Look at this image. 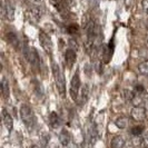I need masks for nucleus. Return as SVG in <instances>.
<instances>
[{
	"mask_svg": "<svg viewBox=\"0 0 148 148\" xmlns=\"http://www.w3.org/2000/svg\"><path fill=\"white\" fill-rule=\"evenodd\" d=\"M52 75H53V79H55V84L57 90L59 92L61 98L66 97V82H65V76L64 73L61 71L60 67L58 64L52 62Z\"/></svg>",
	"mask_w": 148,
	"mask_h": 148,
	"instance_id": "obj_1",
	"label": "nucleus"
},
{
	"mask_svg": "<svg viewBox=\"0 0 148 148\" xmlns=\"http://www.w3.org/2000/svg\"><path fill=\"white\" fill-rule=\"evenodd\" d=\"M19 114H20V118L23 121V124L26 125V127H28V128L35 127L36 123H37V118H36V115L29 105H22L20 107Z\"/></svg>",
	"mask_w": 148,
	"mask_h": 148,
	"instance_id": "obj_2",
	"label": "nucleus"
},
{
	"mask_svg": "<svg viewBox=\"0 0 148 148\" xmlns=\"http://www.w3.org/2000/svg\"><path fill=\"white\" fill-rule=\"evenodd\" d=\"M80 86H82V82H80V75H79V69H77L76 73L74 74V76H73V78H71L70 87H69L70 97L73 98V100H75V101H77V99H78V97H79Z\"/></svg>",
	"mask_w": 148,
	"mask_h": 148,
	"instance_id": "obj_3",
	"label": "nucleus"
},
{
	"mask_svg": "<svg viewBox=\"0 0 148 148\" xmlns=\"http://www.w3.org/2000/svg\"><path fill=\"white\" fill-rule=\"evenodd\" d=\"M25 55H26V58L28 60L32 69L34 70H39V67H40V57H39V53H38L37 49L34 48V47H30L25 49Z\"/></svg>",
	"mask_w": 148,
	"mask_h": 148,
	"instance_id": "obj_4",
	"label": "nucleus"
},
{
	"mask_svg": "<svg viewBox=\"0 0 148 148\" xmlns=\"http://www.w3.org/2000/svg\"><path fill=\"white\" fill-rule=\"evenodd\" d=\"M42 10L40 7H37L35 5H31L27 10H26V18L32 23H37L41 19Z\"/></svg>",
	"mask_w": 148,
	"mask_h": 148,
	"instance_id": "obj_5",
	"label": "nucleus"
},
{
	"mask_svg": "<svg viewBox=\"0 0 148 148\" xmlns=\"http://www.w3.org/2000/svg\"><path fill=\"white\" fill-rule=\"evenodd\" d=\"M39 42L41 45V47H42V49H44L45 51L47 52V53H51L52 51V41L50 37L44 32V31H40V34H39Z\"/></svg>",
	"mask_w": 148,
	"mask_h": 148,
	"instance_id": "obj_6",
	"label": "nucleus"
},
{
	"mask_svg": "<svg viewBox=\"0 0 148 148\" xmlns=\"http://www.w3.org/2000/svg\"><path fill=\"white\" fill-rule=\"evenodd\" d=\"M2 15L8 21H14L15 19V6L11 1H6L2 6Z\"/></svg>",
	"mask_w": 148,
	"mask_h": 148,
	"instance_id": "obj_7",
	"label": "nucleus"
},
{
	"mask_svg": "<svg viewBox=\"0 0 148 148\" xmlns=\"http://www.w3.org/2000/svg\"><path fill=\"white\" fill-rule=\"evenodd\" d=\"M130 117L135 121H143L146 118V109L143 106H136L130 110Z\"/></svg>",
	"mask_w": 148,
	"mask_h": 148,
	"instance_id": "obj_8",
	"label": "nucleus"
},
{
	"mask_svg": "<svg viewBox=\"0 0 148 148\" xmlns=\"http://www.w3.org/2000/svg\"><path fill=\"white\" fill-rule=\"evenodd\" d=\"M77 60V53H76V50L74 48L69 47L68 49H66L65 51V62H66V66L71 69L74 67L75 62Z\"/></svg>",
	"mask_w": 148,
	"mask_h": 148,
	"instance_id": "obj_9",
	"label": "nucleus"
},
{
	"mask_svg": "<svg viewBox=\"0 0 148 148\" xmlns=\"http://www.w3.org/2000/svg\"><path fill=\"white\" fill-rule=\"evenodd\" d=\"M2 121L8 130L11 132L14 128V119L11 117V115L7 111V109H5V108L2 109Z\"/></svg>",
	"mask_w": 148,
	"mask_h": 148,
	"instance_id": "obj_10",
	"label": "nucleus"
},
{
	"mask_svg": "<svg viewBox=\"0 0 148 148\" xmlns=\"http://www.w3.org/2000/svg\"><path fill=\"white\" fill-rule=\"evenodd\" d=\"M126 145V140L123 136L117 135L115 136L110 141V147L111 148H124V146Z\"/></svg>",
	"mask_w": 148,
	"mask_h": 148,
	"instance_id": "obj_11",
	"label": "nucleus"
},
{
	"mask_svg": "<svg viewBox=\"0 0 148 148\" xmlns=\"http://www.w3.org/2000/svg\"><path fill=\"white\" fill-rule=\"evenodd\" d=\"M49 124H50V126H51L53 129H56V128H58V127L60 126L61 119H60L59 115H58L57 112H55V111L50 112V115H49Z\"/></svg>",
	"mask_w": 148,
	"mask_h": 148,
	"instance_id": "obj_12",
	"label": "nucleus"
},
{
	"mask_svg": "<svg viewBox=\"0 0 148 148\" xmlns=\"http://www.w3.org/2000/svg\"><path fill=\"white\" fill-rule=\"evenodd\" d=\"M6 38H7L8 42L11 45L12 47H15L16 49H18V47H19V39H18V36L16 35L15 32H12V31H10V32H8L7 35H6Z\"/></svg>",
	"mask_w": 148,
	"mask_h": 148,
	"instance_id": "obj_13",
	"label": "nucleus"
},
{
	"mask_svg": "<svg viewBox=\"0 0 148 148\" xmlns=\"http://www.w3.org/2000/svg\"><path fill=\"white\" fill-rule=\"evenodd\" d=\"M70 134L68 133L67 129H62L59 134V141L62 146H68L70 143Z\"/></svg>",
	"mask_w": 148,
	"mask_h": 148,
	"instance_id": "obj_14",
	"label": "nucleus"
},
{
	"mask_svg": "<svg viewBox=\"0 0 148 148\" xmlns=\"http://www.w3.org/2000/svg\"><path fill=\"white\" fill-rule=\"evenodd\" d=\"M1 92H2V96L5 99H7L8 97L10 96V86L6 78H2V80H1Z\"/></svg>",
	"mask_w": 148,
	"mask_h": 148,
	"instance_id": "obj_15",
	"label": "nucleus"
},
{
	"mask_svg": "<svg viewBox=\"0 0 148 148\" xmlns=\"http://www.w3.org/2000/svg\"><path fill=\"white\" fill-rule=\"evenodd\" d=\"M115 125L118 127L119 129H125L129 125V119L126 116H120V117H118V118L116 119Z\"/></svg>",
	"mask_w": 148,
	"mask_h": 148,
	"instance_id": "obj_16",
	"label": "nucleus"
},
{
	"mask_svg": "<svg viewBox=\"0 0 148 148\" xmlns=\"http://www.w3.org/2000/svg\"><path fill=\"white\" fill-rule=\"evenodd\" d=\"M129 145L133 148H140L144 145V138L141 136H134L129 140Z\"/></svg>",
	"mask_w": 148,
	"mask_h": 148,
	"instance_id": "obj_17",
	"label": "nucleus"
},
{
	"mask_svg": "<svg viewBox=\"0 0 148 148\" xmlns=\"http://www.w3.org/2000/svg\"><path fill=\"white\" fill-rule=\"evenodd\" d=\"M121 97L125 101H133L134 98H135V94H134L132 90H128V89H124L121 91Z\"/></svg>",
	"mask_w": 148,
	"mask_h": 148,
	"instance_id": "obj_18",
	"label": "nucleus"
},
{
	"mask_svg": "<svg viewBox=\"0 0 148 148\" xmlns=\"http://www.w3.org/2000/svg\"><path fill=\"white\" fill-rule=\"evenodd\" d=\"M138 70L141 75L144 76H148V60L143 61L138 65Z\"/></svg>",
	"mask_w": 148,
	"mask_h": 148,
	"instance_id": "obj_19",
	"label": "nucleus"
},
{
	"mask_svg": "<svg viewBox=\"0 0 148 148\" xmlns=\"http://www.w3.org/2000/svg\"><path fill=\"white\" fill-rule=\"evenodd\" d=\"M144 133V126H134L130 129V134L133 136H141Z\"/></svg>",
	"mask_w": 148,
	"mask_h": 148,
	"instance_id": "obj_20",
	"label": "nucleus"
},
{
	"mask_svg": "<svg viewBox=\"0 0 148 148\" xmlns=\"http://www.w3.org/2000/svg\"><path fill=\"white\" fill-rule=\"evenodd\" d=\"M78 29H79V27H78V25H70V26H68V28H67V31L69 32V34H71V35H74L76 32H78Z\"/></svg>",
	"mask_w": 148,
	"mask_h": 148,
	"instance_id": "obj_21",
	"label": "nucleus"
},
{
	"mask_svg": "<svg viewBox=\"0 0 148 148\" xmlns=\"http://www.w3.org/2000/svg\"><path fill=\"white\" fill-rule=\"evenodd\" d=\"M141 7L144 9V11L148 15V0H143L141 1Z\"/></svg>",
	"mask_w": 148,
	"mask_h": 148,
	"instance_id": "obj_22",
	"label": "nucleus"
},
{
	"mask_svg": "<svg viewBox=\"0 0 148 148\" xmlns=\"http://www.w3.org/2000/svg\"><path fill=\"white\" fill-rule=\"evenodd\" d=\"M87 97H88V88H87V85H86L85 88L82 89V98H84V101L87 100Z\"/></svg>",
	"mask_w": 148,
	"mask_h": 148,
	"instance_id": "obj_23",
	"label": "nucleus"
},
{
	"mask_svg": "<svg viewBox=\"0 0 148 148\" xmlns=\"http://www.w3.org/2000/svg\"><path fill=\"white\" fill-rule=\"evenodd\" d=\"M135 91H136V92H139V94H141V92H144V91H145V88H144V86H141V85H138V86H136V88H135Z\"/></svg>",
	"mask_w": 148,
	"mask_h": 148,
	"instance_id": "obj_24",
	"label": "nucleus"
},
{
	"mask_svg": "<svg viewBox=\"0 0 148 148\" xmlns=\"http://www.w3.org/2000/svg\"><path fill=\"white\" fill-rule=\"evenodd\" d=\"M140 56H141V57H144V58H145L146 60H148V49L146 50V51H143V52H141Z\"/></svg>",
	"mask_w": 148,
	"mask_h": 148,
	"instance_id": "obj_25",
	"label": "nucleus"
},
{
	"mask_svg": "<svg viewBox=\"0 0 148 148\" xmlns=\"http://www.w3.org/2000/svg\"><path fill=\"white\" fill-rule=\"evenodd\" d=\"M143 138H144V144H145V145H148V134H145V135L143 136Z\"/></svg>",
	"mask_w": 148,
	"mask_h": 148,
	"instance_id": "obj_26",
	"label": "nucleus"
},
{
	"mask_svg": "<svg viewBox=\"0 0 148 148\" xmlns=\"http://www.w3.org/2000/svg\"><path fill=\"white\" fill-rule=\"evenodd\" d=\"M146 49H148V40L146 41Z\"/></svg>",
	"mask_w": 148,
	"mask_h": 148,
	"instance_id": "obj_27",
	"label": "nucleus"
},
{
	"mask_svg": "<svg viewBox=\"0 0 148 148\" xmlns=\"http://www.w3.org/2000/svg\"><path fill=\"white\" fill-rule=\"evenodd\" d=\"M32 1H35V2H40L41 0H32Z\"/></svg>",
	"mask_w": 148,
	"mask_h": 148,
	"instance_id": "obj_28",
	"label": "nucleus"
},
{
	"mask_svg": "<svg viewBox=\"0 0 148 148\" xmlns=\"http://www.w3.org/2000/svg\"><path fill=\"white\" fill-rule=\"evenodd\" d=\"M143 148H148V147H143Z\"/></svg>",
	"mask_w": 148,
	"mask_h": 148,
	"instance_id": "obj_29",
	"label": "nucleus"
},
{
	"mask_svg": "<svg viewBox=\"0 0 148 148\" xmlns=\"http://www.w3.org/2000/svg\"><path fill=\"white\" fill-rule=\"evenodd\" d=\"M51 1H52V0H51Z\"/></svg>",
	"mask_w": 148,
	"mask_h": 148,
	"instance_id": "obj_30",
	"label": "nucleus"
}]
</instances>
